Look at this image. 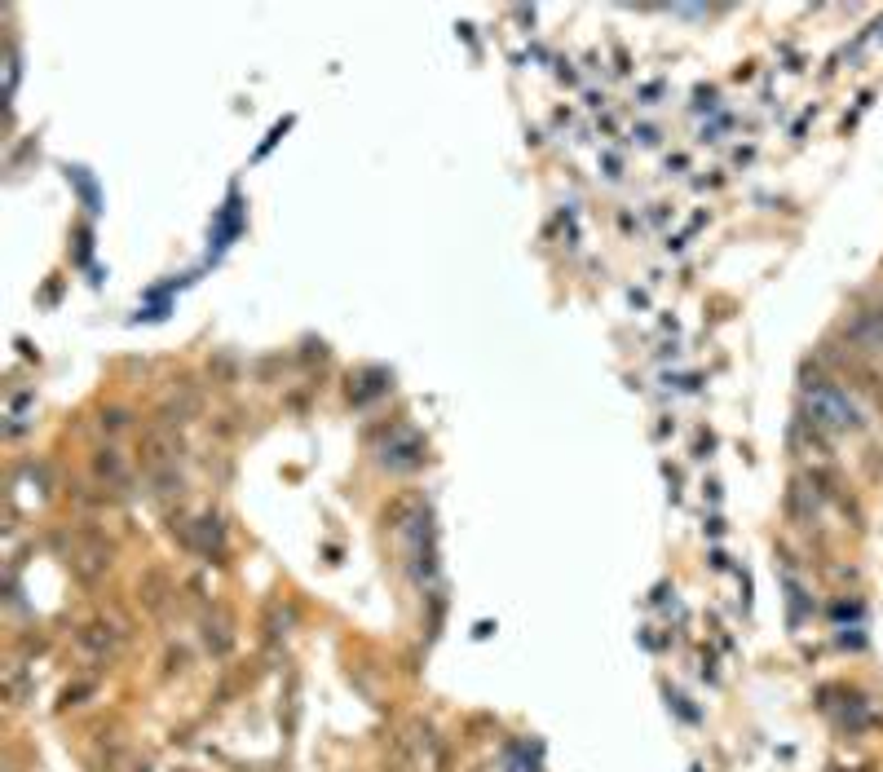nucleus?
<instances>
[{"instance_id": "obj_1", "label": "nucleus", "mask_w": 883, "mask_h": 772, "mask_svg": "<svg viewBox=\"0 0 883 772\" xmlns=\"http://www.w3.org/2000/svg\"><path fill=\"white\" fill-rule=\"evenodd\" d=\"M384 772H416V764H411V759H407V755L398 750V755H393V759L384 764Z\"/></svg>"}]
</instances>
